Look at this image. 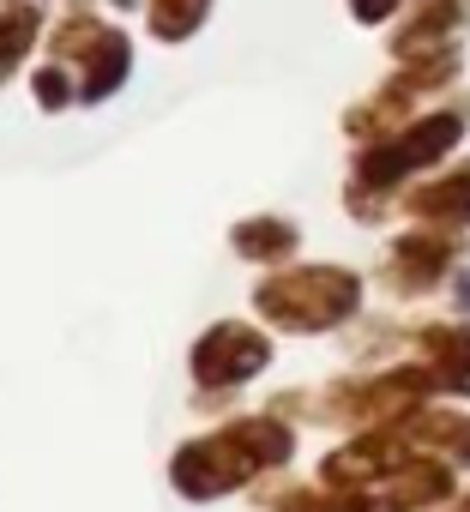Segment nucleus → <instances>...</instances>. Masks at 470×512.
Listing matches in <instances>:
<instances>
[{
  "mask_svg": "<svg viewBox=\"0 0 470 512\" xmlns=\"http://www.w3.org/2000/svg\"><path fill=\"white\" fill-rule=\"evenodd\" d=\"M458 302H464V308H470V272H464V278H458Z\"/></svg>",
  "mask_w": 470,
  "mask_h": 512,
  "instance_id": "12",
  "label": "nucleus"
},
{
  "mask_svg": "<svg viewBox=\"0 0 470 512\" xmlns=\"http://www.w3.org/2000/svg\"><path fill=\"white\" fill-rule=\"evenodd\" d=\"M458 133H464V121H458V115H422V121H404L392 139H380L374 151H362L356 175H362L368 187H392V181H404L410 169H422V163L446 157V151L458 145Z\"/></svg>",
  "mask_w": 470,
  "mask_h": 512,
  "instance_id": "2",
  "label": "nucleus"
},
{
  "mask_svg": "<svg viewBox=\"0 0 470 512\" xmlns=\"http://www.w3.org/2000/svg\"><path fill=\"white\" fill-rule=\"evenodd\" d=\"M404 7V0H350V13L362 19V25H380V19H392Z\"/></svg>",
  "mask_w": 470,
  "mask_h": 512,
  "instance_id": "11",
  "label": "nucleus"
},
{
  "mask_svg": "<svg viewBox=\"0 0 470 512\" xmlns=\"http://www.w3.org/2000/svg\"><path fill=\"white\" fill-rule=\"evenodd\" d=\"M31 37H37V19H31V13H0V79L25 61Z\"/></svg>",
  "mask_w": 470,
  "mask_h": 512,
  "instance_id": "9",
  "label": "nucleus"
},
{
  "mask_svg": "<svg viewBox=\"0 0 470 512\" xmlns=\"http://www.w3.org/2000/svg\"><path fill=\"white\" fill-rule=\"evenodd\" d=\"M37 97H43V109H55V103H67L73 91H67V73L61 67H49L43 79H37Z\"/></svg>",
  "mask_w": 470,
  "mask_h": 512,
  "instance_id": "10",
  "label": "nucleus"
},
{
  "mask_svg": "<svg viewBox=\"0 0 470 512\" xmlns=\"http://www.w3.org/2000/svg\"><path fill=\"white\" fill-rule=\"evenodd\" d=\"M205 7H211V0H151V25H157L163 43H181V37H193Z\"/></svg>",
  "mask_w": 470,
  "mask_h": 512,
  "instance_id": "8",
  "label": "nucleus"
},
{
  "mask_svg": "<svg viewBox=\"0 0 470 512\" xmlns=\"http://www.w3.org/2000/svg\"><path fill=\"white\" fill-rule=\"evenodd\" d=\"M410 211L416 217H440V223H470V163L452 169L446 181H428L410 193Z\"/></svg>",
  "mask_w": 470,
  "mask_h": 512,
  "instance_id": "5",
  "label": "nucleus"
},
{
  "mask_svg": "<svg viewBox=\"0 0 470 512\" xmlns=\"http://www.w3.org/2000/svg\"><path fill=\"white\" fill-rule=\"evenodd\" d=\"M199 380H248V374H260L266 368V338H254L248 326H217L205 344H199Z\"/></svg>",
  "mask_w": 470,
  "mask_h": 512,
  "instance_id": "4",
  "label": "nucleus"
},
{
  "mask_svg": "<svg viewBox=\"0 0 470 512\" xmlns=\"http://www.w3.org/2000/svg\"><path fill=\"white\" fill-rule=\"evenodd\" d=\"M356 278L350 272H332V266H308V272H290L278 284L260 290V308L278 320V326H332L356 308Z\"/></svg>",
  "mask_w": 470,
  "mask_h": 512,
  "instance_id": "1",
  "label": "nucleus"
},
{
  "mask_svg": "<svg viewBox=\"0 0 470 512\" xmlns=\"http://www.w3.org/2000/svg\"><path fill=\"white\" fill-rule=\"evenodd\" d=\"M85 55H91V85H85V97H103V91H115V85L127 79V43H121L115 31H103Z\"/></svg>",
  "mask_w": 470,
  "mask_h": 512,
  "instance_id": "6",
  "label": "nucleus"
},
{
  "mask_svg": "<svg viewBox=\"0 0 470 512\" xmlns=\"http://www.w3.org/2000/svg\"><path fill=\"white\" fill-rule=\"evenodd\" d=\"M235 247L254 253V260H278V253L296 247V229L278 223V217H260V223H248V229H235Z\"/></svg>",
  "mask_w": 470,
  "mask_h": 512,
  "instance_id": "7",
  "label": "nucleus"
},
{
  "mask_svg": "<svg viewBox=\"0 0 470 512\" xmlns=\"http://www.w3.org/2000/svg\"><path fill=\"white\" fill-rule=\"evenodd\" d=\"M464 19H470V0H422L416 19L392 37V55H398V61H428V55L458 49L452 37L464 31Z\"/></svg>",
  "mask_w": 470,
  "mask_h": 512,
  "instance_id": "3",
  "label": "nucleus"
}]
</instances>
